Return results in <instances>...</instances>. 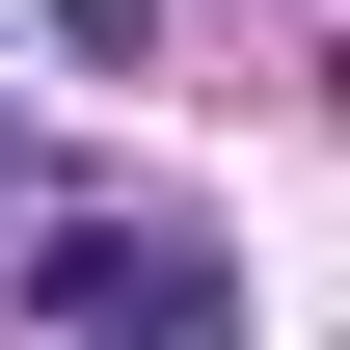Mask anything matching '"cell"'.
Segmentation results:
<instances>
[{
  "instance_id": "1",
  "label": "cell",
  "mask_w": 350,
  "mask_h": 350,
  "mask_svg": "<svg viewBox=\"0 0 350 350\" xmlns=\"http://www.w3.org/2000/svg\"><path fill=\"white\" fill-rule=\"evenodd\" d=\"M54 350H243L216 216H54Z\"/></svg>"
},
{
  "instance_id": "2",
  "label": "cell",
  "mask_w": 350,
  "mask_h": 350,
  "mask_svg": "<svg viewBox=\"0 0 350 350\" xmlns=\"http://www.w3.org/2000/svg\"><path fill=\"white\" fill-rule=\"evenodd\" d=\"M54 54L81 81H162V0H54Z\"/></svg>"
},
{
  "instance_id": "3",
  "label": "cell",
  "mask_w": 350,
  "mask_h": 350,
  "mask_svg": "<svg viewBox=\"0 0 350 350\" xmlns=\"http://www.w3.org/2000/svg\"><path fill=\"white\" fill-rule=\"evenodd\" d=\"M0 243H27V135H0Z\"/></svg>"
}]
</instances>
